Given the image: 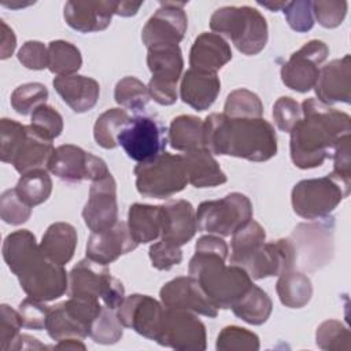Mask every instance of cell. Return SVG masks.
Here are the masks:
<instances>
[{
  "label": "cell",
  "mask_w": 351,
  "mask_h": 351,
  "mask_svg": "<svg viewBox=\"0 0 351 351\" xmlns=\"http://www.w3.org/2000/svg\"><path fill=\"white\" fill-rule=\"evenodd\" d=\"M302 118L292 128L289 149L299 169L321 166L337 143L351 133L348 114L310 97L302 103Z\"/></svg>",
  "instance_id": "1"
},
{
  "label": "cell",
  "mask_w": 351,
  "mask_h": 351,
  "mask_svg": "<svg viewBox=\"0 0 351 351\" xmlns=\"http://www.w3.org/2000/svg\"><path fill=\"white\" fill-rule=\"evenodd\" d=\"M204 147L215 155L265 162L277 154V136L263 118H230L214 112L204 119Z\"/></svg>",
  "instance_id": "2"
},
{
  "label": "cell",
  "mask_w": 351,
  "mask_h": 351,
  "mask_svg": "<svg viewBox=\"0 0 351 351\" xmlns=\"http://www.w3.org/2000/svg\"><path fill=\"white\" fill-rule=\"evenodd\" d=\"M228 244L217 234L202 236L195 245L188 273L217 308H230L252 285L250 274L237 265L226 266Z\"/></svg>",
  "instance_id": "3"
},
{
  "label": "cell",
  "mask_w": 351,
  "mask_h": 351,
  "mask_svg": "<svg viewBox=\"0 0 351 351\" xmlns=\"http://www.w3.org/2000/svg\"><path fill=\"white\" fill-rule=\"evenodd\" d=\"M214 33L228 37L244 55L259 53L267 43V23L265 16L252 7L228 5L215 10L210 18Z\"/></svg>",
  "instance_id": "4"
},
{
  "label": "cell",
  "mask_w": 351,
  "mask_h": 351,
  "mask_svg": "<svg viewBox=\"0 0 351 351\" xmlns=\"http://www.w3.org/2000/svg\"><path fill=\"white\" fill-rule=\"evenodd\" d=\"M134 176L138 193L154 199H167L181 192L188 184L184 156L170 152L138 163L134 167Z\"/></svg>",
  "instance_id": "5"
},
{
  "label": "cell",
  "mask_w": 351,
  "mask_h": 351,
  "mask_svg": "<svg viewBox=\"0 0 351 351\" xmlns=\"http://www.w3.org/2000/svg\"><path fill=\"white\" fill-rule=\"evenodd\" d=\"M350 189L351 186L329 174L319 178L302 180L291 193L293 211L304 219H324L348 196Z\"/></svg>",
  "instance_id": "6"
},
{
  "label": "cell",
  "mask_w": 351,
  "mask_h": 351,
  "mask_svg": "<svg viewBox=\"0 0 351 351\" xmlns=\"http://www.w3.org/2000/svg\"><path fill=\"white\" fill-rule=\"evenodd\" d=\"M69 295L99 299L108 308L117 310L125 299V288L118 278L110 274L108 265L85 258L69 273Z\"/></svg>",
  "instance_id": "7"
},
{
  "label": "cell",
  "mask_w": 351,
  "mask_h": 351,
  "mask_svg": "<svg viewBox=\"0 0 351 351\" xmlns=\"http://www.w3.org/2000/svg\"><path fill=\"white\" fill-rule=\"evenodd\" d=\"M252 214L250 199L243 193L232 192L222 199L200 203L196 211V225L199 232L226 237L252 219Z\"/></svg>",
  "instance_id": "8"
},
{
  "label": "cell",
  "mask_w": 351,
  "mask_h": 351,
  "mask_svg": "<svg viewBox=\"0 0 351 351\" xmlns=\"http://www.w3.org/2000/svg\"><path fill=\"white\" fill-rule=\"evenodd\" d=\"M166 126L151 115H136L118 133V145L126 155L138 162H148L165 152L167 144Z\"/></svg>",
  "instance_id": "9"
},
{
  "label": "cell",
  "mask_w": 351,
  "mask_h": 351,
  "mask_svg": "<svg viewBox=\"0 0 351 351\" xmlns=\"http://www.w3.org/2000/svg\"><path fill=\"white\" fill-rule=\"evenodd\" d=\"M333 228L332 218L298 225L289 237L295 251V265L307 271L325 266L333 255Z\"/></svg>",
  "instance_id": "10"
},
{
  "label": "cell",
  "mask_w": 351,
  "mask_h": 351,
  "mask_svg": "<svg viewBox=\"0 0 351 351\" xmlns=\"http://www.w3.org/2000/svg\"><path fill=\"white\" fill-rule=\"evenodd\" d=\"M18 280L23 292L36 300L51 302L69 289V276L63 265L40 252L19 273Z\"/></svg>",
  "instance_id": "11"
},
{
  "label": "cell",
  "mask_w": 351,
  "mask_h": 351,
  "mask_svg": "<svg viewBox=\"0 0 351 351\" xmlns=\"http://www.w3.org/2000/svg\"><path fill=\"white\" fill-rule=\"evenodd\" d=\"M47 169L58 178L67 182H81L84 180L96 181L110 173L101 158L73 144L56 147Z\"/></svg>",
  "instance_id": "12"
},
{
  "label": "cell",
  "mask_w": 351,
  "mask_h": 351,
  "mask_svg": "<svg viewBox=\"0 0 351 351\" xmlns=\"http://www.w3.org/2000/svg\"><path fill=\"white\" fill-rule=\"evenodd\" d=\"M206 339V326L195 313L165 308L158 344L180 351H203Z\"/></svg>",
  "instance_id": "13"
},
{
  "label": "cell",
  "mask_w": 351,
  "mask_h": 351,
  "mask_svg": "<svg viewBox=\"0 0 351 351\" xmlns=\"http://www.w3.org/2000/svg\"><path fill=\"white\" fill-rule=\"evenodd\" d=\"M329 48L321 40L306 43L281 67V80L292 90L306 93L315 86L319 64L328 58Z\"/></svg>",
  "instance_id": "14"
},
{
  "label": "cell",
  "mask_w": 351,
  "mask_h": 351,
  "mask_svg": "<svg viewBox=\"0 0 351 351\" xmlns=\"http://www.w3.org/2000/svg\"><path fill=\"white\" fill-rule=\"evenodd\" d=\"M185 4V1H160V7L147 21L141 32V40L147 48L178 45L188 27Z\"/></svg>",
  "instance_id": "15"
},
{
  "label": "cell",
  "mask_w": 351,
  "mask_h": 351,
  "mask_svg": "<svg viewBox=\"0 0 351 351\" xmlns=\"http://www.w3.org/2000/svg\"><path fill=\"white\" fill-rule=\"evenodd\" d=\"M117 315L123 328H130L156 341L162 329L165 308L162 303L148 295L133 293L122 300L117 308Z\"/></svg>",
  "instance_id": "16"
},
{
  "label": "cell",
  "mask_w": 351,
  "mask_h": 351,
  "mask_svg": "<svg viewBox=\"0 0 351 351\" xmlns=\"http://www.w3.org/2000/svg\"><path fill=\"white\" fill-rule=\"evenodd\" d=\"M82 218L92 232H103L118 222L117 182L111 173L92 181Z\"/></svg>",
  "instance_id": "17"
},
{
  "label": "cell",
  "mask_w": 351,
  "mask_h": 351,
  "mask_svg": "<svg viewBox=\"0 0 351 351\" xmlns=\"http://www.w3.org/2000/svg\"><path fill=\"white\" fill-rule=\"evenodd\" d=\"M159 296L166 308L188 310L208 318H214L218 314V308L203 292L199 282L191 276L177 277L166 282L162 287Z\"/></svg>",
  "instance_id": "18"
},
{
  "label": "cell",
  "mask_w": 351,
  "mask_h": 351,
  "mask_svg": "<svg viewBox=\"0 0 351 351\" xmlns=\"http://www.w3.org/2000/svg\"><path fill=\"white\" fill-rule=\"evenodd\" d=\"M295 265V251L289 239H278L263 245L244 265V270L252 280L280 276Z\"/></svg>",
  "instance_id": "19"
},
{
  "label": "cell",
  "mask_w": 351,
  "mask_h": 351,
  "mask_svg": "<svg viewBox=\"0 0 351 351\" xmlns=\"http://www.w3.org/2000/svg\"><path fill=\"white\" fill-rule=\"evenodd\" d=\"M137 245L130 234L128 222L118 221L110 229L90 233L86 241V258L108 265L119 256L132 252Z\"/></svg>",
  "instance_id": "20"
},
{
  "label": "cell",
  "mask_w": 351,
  "mask_h": 351,
  "mask_svg": "<svg viewBox=\"0 0 351 351\" xmlns=\"http://www.w3.org/2000/svg\"><path fill=\"white\" fill-rule=\"evenodd\" d=\"M317 100L332 106L335 103L351 101V60L350 55L335 59L319 69V75L315 82Z\"/></svg>",
  "instance_id": "21"
},
{
  "label": "cell",
  "mask_w": 351,
  "mask_h": 351,
  "mask_svg": "<svg viewBox=\"0 0 351 351\" xmlns=\"http://www.w3.org/2000/svg\"><path fill=\"white\" fill-rule=\"evenodd\" d=\"M117 1H67L63 16L66 23L81 33H93L110 26Z\"/></svg>",
  "instance_id": "22"
},
{
  "label": "cell",
  "mask_w": 351,
  "mask_h": 351,
  "mask_svg": "<svg viewBox=\"0 0 351 351\" xmlns=\"http://www.w3.org/2000/svg\"><path fill=\"white\" fill-rule=\"evenodd\" d=\"M230 59V45L217 33L204 32L199 34L189 52L191 69L203 73H217Z\"/></svg>",
  "instance_id": "23"
},
{
  "label": "cell",
  "mask_w": 351,
  "mask_h": 351,
  "mask_svg": "<svg viewBox=\"0 0 351 351\" xmlns=\"http://www.w3.org/2000/svg\"><path fill=\"white\" fill-rule=\"evenodd\" d=\"M165 228L160 240L181 247L186 244L196 233V213L186 200H170L163 204Z\"/></svg>",
  "instance_id": "24"
},
{
  "label": "cell",
  "mask_w": 351,
  "mask_h": 351,
  "mask_svg": "<svg viewBox=\"0 0 351 351\" xmlns=\"http://www.w3.org/2000/svg\"><path fill=\"white\" fill-rule=\"evenodd\" d=\"M221 90V81L217 73H203L189 69L184 73L180 95L185 104L196 111L208 110Z\"/></svg>",
  "instance_id": "25"
},
{
  "label": "cell",
  "mask_w": 351,
  "mask_h": 351,
  "mask_svg": "<svg viewBox=\"0 0 351 351\" xmlns=\"http://www.w3.org/2000/svg\"><path fill=\"white\" fill-rule=\"evenodd\" d=\"M52 84L62 100L74 112H86L92 110L99 100V82L90 77L78 74L56 77Z\"/></svg>",
  "instance_id": "26"
},
{
  "label": "cell",
  "mask_w": 351,
  "mask_h": 351,
  "mask_svg": "<svg viewBox=\"0 0 351 351\" xmlns=\"http://www.w3.org/2000/svg\"><path fill=\"white\" fill-rule=\"evenodd\" d=\"M128 226L137 244H145L162 236L165 228L163 206L134 203L128 211Z\"/></svg>",
  "instance_id": "27"
},
{
  "label": "cell",
  "mask_w": 351,
  "mask_h": 351,
  "mask_svg": "<svg viewBox=\"0 0 351 351\" xmlns=\"http://www.w3.org/2000/svg\"><path fill=\"white\" fill-rule=\"evenodd\" d=\"M185 171L188 182L195 188H210L226 182V174L207 148L185 152Z\"/></svg>",
  "instance_id": "28"
},
{
  "label": "cell",
  "mask_w": 351,
  "mask_h": 351,
  "mask_svg": "<svg viewBox=\"0 0 351 351\" xmlns=\"http://www.w3.org/2000/svg\"><path fill=\"white\" fill-rule=\"evenodd\" d=\"M147 64L152 73L151 81L177 85L182 67L184 59L178 45H155L148 48Z\"/></svg>",
  "instance_id": "29"
},
{
  "label": "cell",
  "mask_w": 351,
  "mask_h": 351,
  "mask_svg": "<svg viewBox=\"0 0 351 351\" xmlns=\"http://www.w3.org/2000/svg\"><path fill=\"white\" fill-rule=\"evenodd\" d=\"M77 247V230L67 222L49 225L41 239L40 251L51 261L66 265L71 261Z\"/></svg>",
  "instance_id": "30"
},
{
  "label": "cell",
  "mask_w": 351,
  "mask_h": 351,
  "mask_svg": "<svg viewBox=\"0 0 351 351\" xmlns=\"http://www.w3.org/2000/svg\"><path fill=\"white\" fill-rule=\"evenodd\" d=\"M53 149L52 141L41 137L29 125L27 136L11 165L21 176L34 169H43L44 166H48Z\"/></svg>",
  "instance_id": "31"
},
{
  "label": "cell",
  "mask_w": 351,
  "mask_h": 351,
  "mask_svg": "<svg viewBox=\"0 0 351 351\" xmlns=\"http://www.w3.org/2000/svg\"><path fill=\"white\" fill-rule=\"evenodd\" d=\"M40 252L36 236L27 229L10 233L3 243L4 262L15 276H18V273Z\"/></svg>",
  "instance_id": "32"
},
{
  "label": "cell",
  "mask_w": 351,
  "mask_h": 351,
  "mask_svg": "<svg viewBox=\"0 0 351 351\" xmlns=\"http://www.w3.org/2000/svg\"><path fill=\"white\" fill-rule=\"evenodd\" d=\"M169 143L177 151H192L204 147V121L193 115L176 117L169 128Z\"/></svg>",
  "instance_id": "33"
},
{
  "label": "cell",
  "mask_w": 351,
  "mask_h": 351,
  "mask_svg": "<svg viewBox=\"0 0 351 351\" xmlns=\"http://www.w3.org/2000/svg\"><path fill=\"white\" fill-rule=\"evenodd\" d=\"M276 291L280 298V302L289 308H302L304 307L313 296V285L310 278L295 270H287L280 274Z\"/></svg>",
  "instance_id": "34"
},
{
  "label": "cell",
  "mask_w": 351,
  "mask_h": 351,
  "mask_svg": "<svg viewBox=\"0 0 351 351\" xmlns=\"http://www.w3.org/2000/svg\"><path fill=\"white\" fill-rule=\"evenodd\" d=\"M230 308L236 317L247 324L262 325L269 319L273 304L269 295L262 288L252 284Z\"/></svg>",
  "instance_id": "35"
},
{
  "label": "cell",
  "mask_w": 351,
  "mask_h": 351,
  "mask_svg": "<svg viewBox=\"0 0 351 351\" xmlns=\"http://www.w3.org/2000/svg\"><path fill=\"white\" fill-rule=\"evenodd\" d=\"M265 240V229L256 221L250 219L232 234L230 263L244 267L250 258L263 245Z\"/></svg>",
  "instance_id": "36"
},
{
  "label": "cell",
  "mask_w": 351,
  "mask_h": 351,
  "mask_svg": "<svg viewBox=\"0 0 351 351\" xmlns=\"http://www.w3.org/2000/svg\"><path fill=\"white\" fill-rule=\"evenodd\" d=\"M15 191L29 207L44 203L52 192V180L45 169H34L21 176Z\"/></svg>",
  "instance_id": "37"
},
{
  "label": "cell",
  "mask_w": 351,
  "mask_h": 351,
  "mask_svg": "<svg viewBox=\"0 0 351 351\" xmlns=\"http://www.w3.org/2000/svg\"><path fill=\"white\" fill-rule=\"evenodd\" d=\"M82 66L80 49L63 40H55L48 44V70L58 77L73 75Z\"/></svg>",
  "instance_id": "38"
},
{
  "label": "cell",
  "mask_w": 351,
  "mask_h": 351,
  "mask_svg": "<svg viewBox=\"0 0 351 351\" xmlns=\"http://www.w3.org/2000/svg\"><path fill=\"white\" fill-rule=\"evenodd\" d=\"M129 121L130 117L126 110L110 108L104 111L101 115H99L93 126V137L96 143L106 149L115 148L118 145V133Z\"/></svg>",
  "instance_id": "39"
},
{
  "label": "cell",
  "mask_w": 351,
  "mask_h": 351,
  "mask_svg": "<svg viewBox=\"0 0 351 351\" xmlns=\"http://www.w3.org/2000/svg\"><path fill=\"white\" fill-rule=\"evenodd\" d=\"M45 329L51 339L59 341L67 337H88V332L67 313L63 302L55 306H49Z\"/></svg>",
  "instance_id": "40"
},
{
  "label": "cell",
  "mask_w": 351,
  "mask_h": 351,
  "mask_svg": "<svg viewBox=\"0 0 351 351\" xmlns=\"http://www.w3.org/2000/svg\"><path fill=\"white\" fill-rule=\"evenodd\" d=\"M223 114L230 118H262L263 104L258 95L241 88L228 95Z\"/></svg>",
  "instance_id": "41"
},
{
  "label": "cell",
  "mask_w": 351,
  "mask_h": 351,
  "mask_svg": "<svg viewBox=\"0 0 351 351\" xmlns=\"http://www.w3.org/2000/svg\"><path fill=\"white\" fill-rule=\"evenodd\" d=\"M115 101L132 111H141L149 101L148 88L136 77H125L119 80L114 90Z\"/></svg>",
  "instance_id": "42"
},
{
  "label": "cell",
  "mask_w": 351,
  "mask_h": 351,
  "mask_svg": "<svg viewBox=\"0 0 351 351\" xmlns=\"http://www.w3.org/2000/svg\"><path fill=\"white\" fill-rule=\"evenodd\" d=\"M315 343L321 350L329 351H350L351 335L347 326L340 321H324L315 332Z\"/></svg>",
  "instance_id": "43"
},
{
  "label": "cell",
  "mask_w": 351,
  "mask_h": 351,
  "mask_svg": "<svg viewBox=\"0 0 351 351\" xmlns=\"http://www.w3.org/2000/svg\"><path fill=\"white\" fill-rule=\"evenodd\" d=\"M123 335V325L118 319L115 310L103 306L101 313L93 321L89 337L99 344H115Z\"/></svg>",
  "instance_id": "44"
},
{
  "label": "cell",
  "mask_w": 351,
  "mask_h": 351,
  "mask_svg": "<svg viewBox=\"0 0 351 351\" xmlns=\"http://www.w3.org/2000/svg\"><path fill=\"white\" fill-rule=\"evenodd\" d=\"M48 89L40 82L22 84L11 95V106L21 115L32 114L38 106L45 104Z\"/></svg>",
  "instance_id": "45"
},
{
  "label": "cell",
  "mask_w": 351,
  "mask_h": 351,
  "mask_svg": "<svg viewBox=\"0 0 351 351\" xmlns=\"http://www.w3.org/2000/svg\"><path fill=\"white\" fill-rule=\"evenodd\" d=\"M215 348L218 351H256L259 337L251 330L230 325L219 332Z\"/></svg>",
  "instance_id": "46"
},
{
  "label": "cell",
  "mask_w": 351,
  "mask_h": 351,
  "mask_svg": "<svg viewBox=\"0 0 351 351\" xmlns=\"http://www.w3.org/2000/svg\"><path fill=\"white\" fill-rule=\"evenodd\" d=\"M0 159L4 163H12L27 136V126L14 119L3 118L0 122Z\"/></svg>",
  "instance_id": "47"
},
{
  "label": "cell",
  "mask_w": 351,
  "mask_h": 351,
  "mask_svg": "<svg viewBox=\"0 0 351 351\" xmlns=\"http://www.w3.org/2000/svg\"><path fill=\"white\" fill-rule=\"evenodd\" d=\"M30 126L41 137L52 141L63 132V118L53 107L41 104L32 112Z\"/></svg>",
  "instance_id": "48"
},
{
  "label": "cell",
  "mask_w": 351,
  "mask_h": 351,
  "mask_svg": "<svg viewBox=\"0 0 351 351\" xmlns=\"http://www.w3.org/2000/svg\"><path fill=\"white\" fill-rule=\"evenodd\" d=\"M32 215V207L21 200L15 188L7 189L0 196V217L5 223L22 225Z\"/></svg>",
  "instance_id": "49"
},
{
  "label": "cell",
  "mask_w": 351,
  "mask_h": 351,
  "mask_svg": "<svg viewBox=\"0 0 351 351\" xmlns=\"http://www.w3.org/2000/svg\"><path fill=\"white\" fill-rule=\"evenodd\" d=\"M282 12L287 18L289 27L298 33H306L314 26L313 1L310 0L288 1Z\"/></svg>",
  "instance_id": "50"
},
{
  "label": "cell",
  "mask_w": 351,
  "mask_h": 351,
  "mask_svg": "<svg viewBox=\"0 0 351 351\" xmlns=\"http://www.w3.org/2000/svg\"><path fill=\"white\" fill-rule=\"evenodd\" d=\"M347 1H313V15L322 27L333 29L341 25L347 14Z\"/></svg>",
  "instance_id": "51"
},
{
  "label": "cell",
  "mask_w": 351,
  "mask_h": 351,
  "mask_svg": "<svg viewBox=\"0 0 351 351\" xmlns=\"http://www.w3.org/2000/svg\"><path fill=\"white\" fill-rule=\"evenodd\" d=\"M302 118V107L292 97L282 96L273 106V119L281 132L289 133Z\"/></svg>",
  "instance_id": "52"
},
{
  "label": "cell",
  "mask_w": 351,
  "mask_h": 351,
  "mask_svg": "<svg viewBox=\"0 0 351 351\" xmlns=\"http://www.w3.org/2000/svg\"><path fill=\"white\" fill-rule=\"evenodd\" d=\"M49 306H45L44 302L26 298L18 306V313L22 321L23 328L41 330L45 329L47 318H48Z\"/></svg>",
  "instance_id": "53"
},
{
  "label": "cell",
  "mask_w": 351,
  "mask_h": 351,
  "mask_svg": "<svg viewBox=\"0 0 351 351\" xmlns=\"http://www.w3.org/2000/svg\"><path fill=\"white\" fill-rule=\"evenodd\" d=\"M351 138L343 137L335 147L330 158L333 159V171L329 174L340 182L351 186Z\"/></svg>",
  "instance_id": "54"
},
{
  "label": "cell",
  "mask_w": 351,
  "mask_h": 351,
  "mask_svg": "<svg viewBox=\"0 0 351 351\" xmlns=\"http://www.w3.org/2000/svg\"><path fill=\"white\" fill-rule=\"evenodd\" d=\"M149 259L152 267L158 270H170L181 263L182 251L181 247H176L160 240L149 247Z\"/></svg>",
  "instance_id": "55"
},
{
  "label": "cell",
  "mask_w": 351,
  "mask_h": 351,
  "mask_svg": "<svg viewBox=\"0 0 351 351\" xmlns=\"http://www.w3.org/2000/svg\"><path fill=\"white\" fill-rule=\"evenodd\" d=\"M23 328L18 310H14L8 304L0 306V347L1 350H10V346L19 335V329Z\"/></svg>",
  "instance_id": "56"
},
{
  "label": "cell",
  "mask_w": 351,
  "mask_h": 351,
  "mask_svg": "<svg viewBox=\"0 0 351 351\" xmlns=\"http://www.w3.org/2000/svg\"><path fill=\"white\" fill-rule=\"evenodd\" d=\"M18 60L30 70L48 69V47L41 41H26L18 51Z\"/></svg>",
  "instance_id": "57"
},
{
  "label": "cell",
  "mask_w": 351,
  "mask_h": 351,
  "mask_svg": "<svg viewBox=\"0 0 351 351\" xmlns=\"http://www.w3.org/2000/svg\"><path fill=\"white\" fill-rule=\"evenodd\" d=\"M1 25V45H0V58L7 59L12 55L15 47H16V37L14 34V30L4 22L0 21Z\"/></svg>",
  "instance_id": "58"
},
{
  "label": "cell",
  "mask_w": 351,
  "mask_h": 351,
  "mask_svg": "<svg viewBox=\"0 0 351 351\" xmlns=\"http://www.w3.org/2000/svg\"><path fill=\"white\" fill-rule=\"evenodd\" d=\"M47 346L41 344L36 337H32L25 333H19L12 344L10 346V350H44Z\"/></svg>",
  "instance_id": "59"
},
{
  "label": "cell",
  "mask_w": 351,
  "mask_h": 351,
  "mask_svg": "<svg viewBox=\"0 0 351 351\" xmlns=\"http://www.w3.org/2000/svg\"><path fill=\"white\" fill-rule=\"evenodd\" d=\"M143 5V3H133V1H117L115 7V15L121 16H132L136 15L138 8Z\"/></svg>",
  "instance_id": "60"
},
{
  "label": "cell",
  "mask_w": 351,
  "mask_h": 351,
  "mask_svg": "<svg viewBox=\"0 0 351 351\" xmlns=\"http://www.w3.org/2000/svg\"><path fill=\"white\" fill-rule=\"evenodd\" d=\"M55 348L58 350H86V346L78 340V337H67V339H62L58 341V344L55 346Z\"/></svg>",
  "instance_id": "61"
},
{
  "label": "cell",
  "mask_w": 351,
  "mask_h": 351,
  "mask_svg": "<svg viewBox=\"0 0 351 351\" xmlns=\"http://www.w3.org/2000/svg\"><path fill=\"white\" fill-rule=\"evenodd\" d=\"M258 4L262 7H266L270 11H280L285 8L288 1H258Z\"/></svg>",
  "instance_id": "62"
},
{
  "label": "cell",
  "mask_w": 351,
  "mask_h": 351,
  "mask_svg": "<svg viewBox=\"0 0 351 351\" xmlns=\"http://www.w3.org/2000/svg\"><path fill=\"white\" fill-rule=\"evenodd\" d=\"M3 5H5V7H10V8H21V7H27V5H30V4H33V3H7V1H3L1 3Z\"/></svg>",
  "instance_id": "63"
}]
</instances>
